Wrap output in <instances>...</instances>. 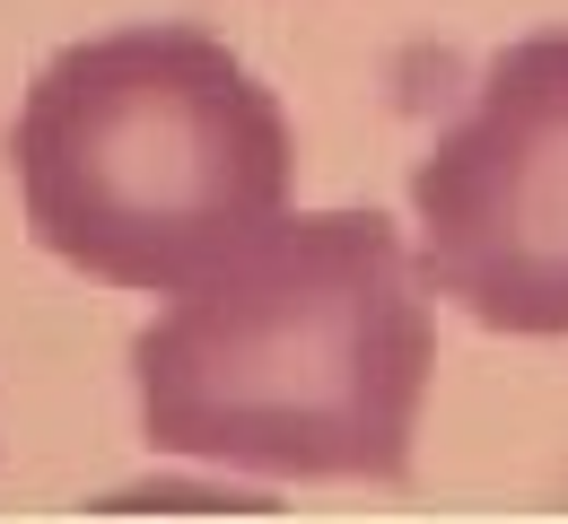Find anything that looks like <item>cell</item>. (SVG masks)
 I'll return each instance as SVG.
<instances>
[{
	"mask_svg": "<svg viewBox=\"0 0 568 524\" xmlns=\"http://www.w3.org/2000/svg\"><path fill=\"white\" fill-rule=\"evenodd\" d=\"M428 368V280L385 210L272 219L132 341L149 446L263 481H412Z\"/></svg>",
	"mask_w": 568,
	"mask_h": 524,
	"instance_id": "obj_1",
	"label": "cell"
},
{
	"mask_svg": "<svg viewBox=\"0 0 568 524\" xmlns=\"http://www.w3.org/2000/svg\"><path fill=\"white\" fill-rule=\"evenodd\" d=\"M9 157L36 245L105 289L175 298L288 210L281 96L202 27H114L53 53Z\"/></svg>",
	"mask_w": 568,
	"mask_h": 524,
	"instance_id": "obj_2",
	"label": "cell"
},
{
	"mask_svg": "<svg viewBox=\"0 0 568 524\" xmlns=\"http://www.w3.org/2000/svg\"><path fill=\"white\" fill-rule=\"evenodd\" d=\"M420 280L481 332L568 341V27L490 53L412 175Z\"/></svg>",
	"mask_w": 568,
	"mask_h": 524,
	"instance_id": "obj_3",
	"label": "cell"
}]
</instances>
